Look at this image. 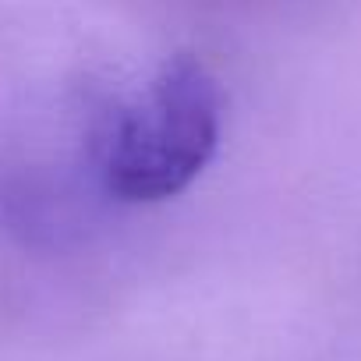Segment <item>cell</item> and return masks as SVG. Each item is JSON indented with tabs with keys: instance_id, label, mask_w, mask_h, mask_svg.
<instances>
[{
	"instance_id": "cell-1",
	"label": "cell",
	"mask_w": 361,
	"mask_h": 361,
	"mask_svg": "<svg viewBox=\"0 0 361 361\" xmlns=\"http://www.w3.org/2000/svg\"><path fill=\"white\" fill-rule=\"evenodd\" d=\"M224 128V89L195 54L166 57L99 135L103 188L121 202H163L192 188Z\"/></svg>"
}]
</instances>
